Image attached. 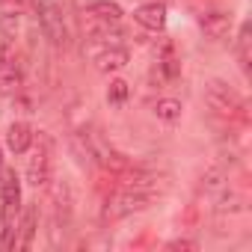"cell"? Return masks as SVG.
<instances>
[{"mask_svg": "<svg viewBox=\"0 0 252 252\" xmlns=\"http://www.w3.org/2000/svg\"><path fill=\"white\" fill-rule=\"evenodd\" d=\"M36 140V131L30 128L27 122H12L9 125V131H6V146L15 152V155H24Z\"/></svg>", "mask_w": 252, "mask_h": 252, "instance_id": "cell-8", "label": "cell"}, {"mask_svg": "<svg viewBox=\"0 0 252 252\" xmlns=\"http://www.w3.org/2000/svg\"><path fill=\"white\" fill-rule=\"evenodd\" d=\"M51 172H54V143L51 137L39 134V149L36 155L30 158V166H27V181L33 187H45L51 181Z\"/></svg>", "mask_w": 252, "mask_h": 252, "instance_id": "cell-5", "label": "cell"}, {"mask_svg": "<svg viewBox=\"0 0 252 252\" xmlns=\"http://www.w3.org/2000/svg\"><path fill=\"white\" fill-rule=\"evenodd\" d=\"M122 15H125L122 6L119 3H110V0H92V3L83 6L86 24H110V27H116L122 21Z\"/></svg>", "mask_w": 252, "mask_h": 252, "instance_id": "cell-6", "label": "cell"}, {"mask_svg": "<svg viewBox=\"0 0 252 252\" xmlns=\"http://www.w3.org/2000/svg\"><path fill=\"white\" fill-rule=\"evenodd\" d=\"M237 54H240V65H243V71H246V68H249V24H243V30H240Z\"/></svg>", "mask_w": 252, "mask_h": 252, "instance_id": "cell-16", "label": "cell"}, {"mask_svg": "<svg viewBox=\"0 0 252 252\" xmlns=\"http://www.w3.org/2000/svg\"><path fill=\"white\" fill-rule=\"evenodd\" d=\"M18 211H21V181L15 169H6L3 181H0V246L3 249H12Z\"/></svg>", "mask_w": 252, "mask_h": 252, "instance_id": "cell-1", "label": "cell"}, {"mask_svg": "<svg viewBox=\"0 0 252 252\" xmlns=\"http://www.w3.org/2000/svg\"><path fill=\"white\" fill-rule=\"evenodd\" d=\"M199 27L205 30V36L208 39H222L225 33H228V27H231V18L225 15V12H205L202 18H199Z\"/></svg>", "mask_w": 252, "mask_h": 252, "instance_id": "cell-11", "label": "cell"}, {"mask_svg": "<svg viewBox=\"0 0 252 252\" xmlns=\"http://www.w3.org/2000/svg\"><path fill=\"white\" fill-rule=\"evenodd\" d=\"M160 68H163L166 80H175V77L181 74V65H178V60H175V51H172V45H166V48H163V57H160Z\"/></svg>", "mask_w": 252, "mask_h": 252, "instance_id": "cell-13", "label": "cell"}, {"mask_svg": "<svg viewBox=\"0 0 252 252\" xmlns=\"http://www.w3.org/2000/svg\"><path fill=\"white\" fill-rule=\"evenodd\" d=\"M205 101H208V107H211L217 116H222V119H228V122H246V119H249L246 101H243L228 83H222V80H211V83H208Z\"/></svg>", "mask_w": 252, "mask_h": 252, "instance_id": "cell-2", "label": "cell"}, {"mask_svg": "<svg viewBox=\"0 0 252 252\" xmlns=\"http://www.w3.org/2000/svg\"><path fill=\"white\" fill-rule=\"evenodd\" d=\"M36 6V0H0V12L3 15H24V12H30Z\"/></svg>", "mask_w": 252, "mask_h": 252, "instance_id": "cell-14", "label": "cell"}, {"mask_svg": "<svg viewBox=\"0 0 252 252\" xmlns=\"http://www.w3.org/2000/svg\"><path fill=\"white\" fill-rule=\"evenodd\" d=\"M128 60H131L128 48L107 45L101 54H95V68H98L101 74H110V71H119V68H125V65H128Z\"/></svg>", "mask_w": 252, "mask_h": 252, "instance_id": "cell-7", "label": "cell"}, {"mask_svg": "<svg viewBox=\"0 0 252 252\" xmlns=\"http://www.w3.org/2000/svg\"><path fill=\"white\" fill-rule=\"evenodd\" d=\"M134 21L140 24V27H146V30H163V24H166V6L163 3H143L137 12H134Z\"/></svg>", "mask_w": 252, "mask_h": 252, "instance_id": "cell-9", "label": "cell"}, {"mask_svg": "<svg viewBox=\"0 0 252 252\" xmlns=\"http://www.w3.org/2000/svg\"><path fill=\"white\" fill-rule=\"evenodd\" d=\"M36 217H39V208H27L21 222L15 225L18 237L12 240V249H30L33 246V237H36Z\"/></svg>", "mask_w": 252, "mask_h": 252, "instance_id": "cell-10", "label": "cell"}, {"mask_svg": "<svg viewBox=\"0 0 252 252\" xmlns=\"http://www.w3.org/2000/svg\"><path fill=\"white\" fill-rule=\"evenodd\" d=\"M107 101L113 107H122L125 101H128V83H125V80H113L110 89H107Z\"/></svg>", "mask_w": 252, "mask_h": 252, "instance_id": "cell-15", "label": "cell"}, {"mask_svg": "<svg viewBox=\"0 0 252 252\" xmlns=\"http://www.w3.org/2000/svg\"><path fill=\"white\" fill-rule=\"evenodd\" d=\"M0 169H3V149H0Z\"/></svg>", "mask_w": 252, "mask_h": 252, "instance_id": "cell-18", "label": "cell"}, {"mask_svg": "<svg viewBox=\"0 0 252 252\" xmlns=\"http://www.w3.org/2000/svg\"><path fill=\"white\" fill-rule=\"evenodd\" d=\"M169 249H199V243L196 240H172Z\"/></svg>", "mask_w": 252, "mask_h": 252, "instance_id": "cell-17", "label": "cell"}, {"mask_svg": "<svg viewBox=\"0 0 252 252\" xmlns=\"http://www.w3.org/2000/svg\"><path fill=\"white\" fill-rule=\"evenodd\" d=\"M24 86V74H21V60L18 51L12 45V39H0V95H15Z\"/></svg>", "mask_w": 252, "mask_h": 252, "instance_id": "cell-3", "label": "cell"}, {"mask_svg": "<svg viewBox=\"0 0 252 252\" xmlns=\"http://www.w3.org/2000/svg\"><path fill=\"white\" fill-rule=\"evenodd\" d=\"M155 116L163 119V122L181 119V101H175V98H160V101L155 104Z\"/></svg>", "mask_w": 252, "mask_h": 252, "instance_id": "cell-12", "label": "cell"}, {"mask_svg": "<svg viewBox=\"0 0 252 252\" xmlns=\"http://www.w3.org/2000/svg\"><path fill=\"white\" fill-rule=\"evenodd\" d=\"M36 9V18H39V27L45 33V39H51V45H65L68 42V30H65V18H63V9L54 3V0H39L33 6Z\"/></svg>", "mask_w": 252, "mask_h": 252, "instance_id": "cell-4", "label": "cell"}]
</instances>
